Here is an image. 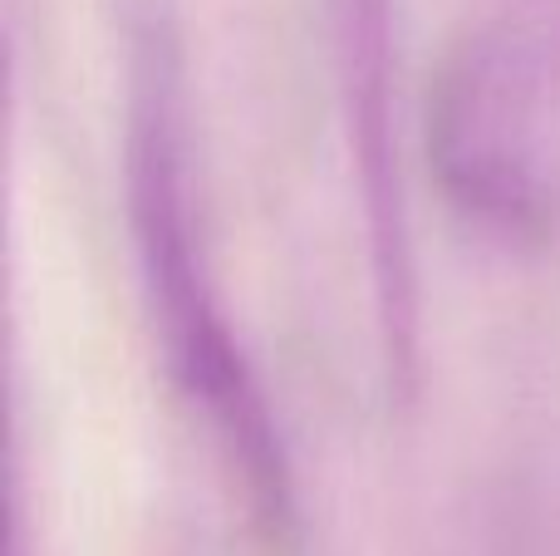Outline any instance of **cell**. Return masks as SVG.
I'll return each mask as SVG.
<instances>
[{
  "label": "cell",
  "instance_id": "obj_1",
  "mask_svg": "<svg viewBox=\"0 0 560 556\" xmlns=\"http://www.w3.org/2000/svg\"><path fill=\"white\" fill-rule=\"evenodd\" d=\"M433 143L482 222L526 236L560 222V0H516L457 55Z\"/></svg>",
  "mask_w": 560,
  "mask_h": 556
},
{
  "label": "cell",
  "instance_id": "obj_2",
  "mask_svg": "<svg viewBox=\"0 0 560 556\" xmlns=\"http://www.w3.org/2000/svg\"><path fill=\"white\" fill-rule=\"evenodd\" d=\"M133 212L138 236H143V262L153 296L163 305L167 345L173 364L183 370L187 394L207 404V424L226 443L236 473L246 478V502L256 512V528L266 542L285 547L290 542V478L280 463V443L266 419V404L246 374L242 355L232 345V331L217 315V301L207 296L202 271L187 236V197H183V167L167 134V114H158L138 128L133 148Z\"/></svg>",
  "mask_w": 560,
  "mask_h": 556
}]
</instances>
